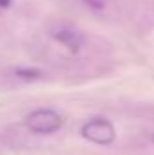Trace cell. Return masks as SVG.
Segmentation results:
<instances>
[{"label":"cell","instance_id":"6da1fadb","mask_svg":"<svg viewBox=\"0 0 154 155\" xmlns=\"http://www.w3.org/2000/svg\"><path fill=\"white\" fill-rule=\"evenodd\" d=\"M64 124V119L58 112L51 110V108H38L33 110L29 116L26 117V126L38 135H49L54 134L56 130H60V126Z\"/></svg>","mask_w":154,"mask_h":155},{"label":"cell","instance_id":"7a4b0ae2","mask_svg":"<svg viewBox=\"0 0 154 155\" xmlns=\"http://www.w3.org/2000/svg\"><path fill=\"white\" fill-rule=\"evenodd\" d=\"M80 134L83 139L94 143V144H102V146H107L111 144L116 139V130L114 124L105 119V117H94V119H89L82 128H80Z\"/></svg>","mask_w":154,"mask_h":155},{"label":"cell","instance_id":"3957f363","mask_svg":"<svg viewBox=\"0 0 154 155\" xmlns=\"http://www.w3.org/2000/svg\"><path fill=\"white\" fill-rule=\"evenodd\" d=\"M54 40L60 41L69 52H78L82 49V45H83V36L75 33V31H71V29H60L54 35Z\"/></svg>","mask_w":154,"mask_h":155},{"label":"cell","instance_id":"277c9868","mask_svg":"<svg viewBox=\"0 0 154 155\" xmlns=\"http://www.w3.org/2000/svg\"><path fill=\"white\" fill-rule=\"evenodd\" d=\"M15 74H16V78H22V79H37V78L42 76V72H40L38 69H16L15 71Z\"/></svg>","mask_w":154,"mask_h":155},{"label":"cell","instance_id":"5b68a950","mask_svg":"<svg viewBox=\"0 0 154 155\" xmlns=\"http://www.w3.org/2000/svg\"><path fill=\"white\" fill-rule=\"evenodd\" d=\"M83 4L89 5L91 9H96V11H100V9L105 7V0H83Z\"/></svg>","mask_w":154,"mask_h":155},{"label":"cell","instance_id":"8992f818","mask_svg":"<svg viewBox=\"0 0 154 155\" xmlns=\"http://www.w3.org/2000/svg\"><path fill=\"white\" fill-rule=\"evenodd\" d=\"M11 5V0H0V7H9Z\"/></svg>","mask_w":154,"mask_h":155}]
</instances>
